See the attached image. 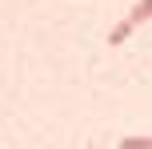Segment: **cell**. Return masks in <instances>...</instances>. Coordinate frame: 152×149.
I'll list each match as a JSON object with an SVG mask.
<instances>
[{"instance_id":"1","label":"cell","mask_w":152,"mask_h":149,"mask_svg":"<svg viewBox=\"0 0 152 149\" xmlns=\"http://www.w3.org/2000/svg\"><path fill=\"white\" fill-rule=\"evenodd\" d=\"M148 16H152V0H136V4H132V12L124 16V20L116 24L112 32H108V44H124V40L132 36V28H140Z\"/></svg>"},{"instance_id":"2","label":"cell","mask_w":152,"mask_h":149,"mask_svg":"<svg viewBox=\"0 0 152 149\" xmlns=\"http://www.w3.org/2000/svg\"><path fill=\"white\" fill-rule=\"evenodd\" d=\"M120 149H152V137H124Z\"/></svg>"},{"instance_id":"3","label":"cell","mask_w":152,"mask_h":149,"mask_svg":"<svg viewBox=\"0 0 152 149\" xmlns=\"http://www.w3.org/2000/svg\"><path fill=\"white\" fill-rule=\"evenodd\" d=\"M88 149H100V145H88Z\"/></svg>"}]
</instances>
